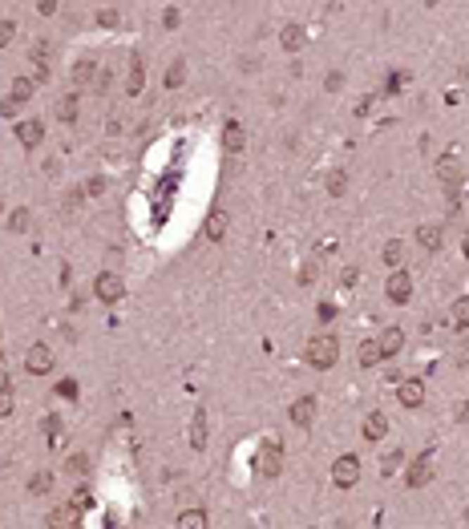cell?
Listing matches in <instances>:
<instances>
[{
  "label": "cell",
  "instance_id": "1",
  "mask_svg": "<svg viewBox=\"0 0 469 529\" xmlns=\"http://www.w3.org/2000/svg\"><path fill=\"white\" fill-rule=\"evenodd\" d=\"M304 360L311 364V368H332L340 360V344H336V336H311L307 339V348H304Z\"/></svg>",
  "mask_w": 469,
  "mask_h": 529
},
{
  "label": "cell",
  "instance_id": "2",
  "mask_svg": "<svg viewBox=\"0 0 469 529\" xmlns=\"http://www.w3.org/2000/svg\"><path fill=\"white\" fill-rule=\"evenodd\" d=\"M94 295L101 299V303H117L122 295H126V283H122V275L117 271H101L94 283Z\"/></svg>",
  "mask_w": 469,
  "mask_h": 529
},
{
  "label": "cell",
  "instance_id": "3",
  "mask_svg": "<svg viewBox=\"0 0 469 529\" xmlns=\"http://www.w3.org/2000/svg\"><path fill=\"white\" fill-rule=\"evenodd\" d=\"M332 481L340 485V489H352L356 481H360V457H352V452H344L336 465H332Z\"/></svg>",
  "mask_w": 469,
  "mask_h": 529
},
{
  "label": "cell",
  "instance_id": "4",
  "mask_svg": "<svg viewBox=\"0 0 469 529\" xmlns=\"http://www.w3.org/2000/svg\"><path fill=\"white\" fill-rule=\"evenodd\" d=\"M385 295H388V303H409V295H413V279H409V271H392L388 275Z\"/></svg>",
  "mask_w": 469,
  "mask_h": 529
},
{
  "label": "cell",
  "instance_id": "5",
  "mask_svg": "<svg viewBox=\"0 0 469 529\" xmlns=\"http://www.w3.org/2000/svg\"><path fill=\"white\" fill-rule=\"evenodd\" d=\"M25 368H29L32 376H49V372H53V352H49L45 344H32L29 352H25Z\"/></svg>",
  "mask_w": 469,
  "mask_h": 529
},
{
  "label": "cell",
  "instance_id": "6",
  "mask_svg": "<svg viewBox=\"0 0 469 529\" xmlns=\"http://www.w3.org/2000/svg\"><path fill=\"white\" fill-rule=\"evenodd\" d=\"M437 178H441V186H445L449 198H453L457 186H461V162H457V158H441V162H437Z\"/></svg>",
  "mask_w": 469,
  "mask_h": 529
},
{
  "label": "cell",
  "instance_id": "7",
  "mask_svg": "<svg viewBox=\"0 0 469 529\" xmlns=\"http://www.w3.org/2000/svg\"><path fill=\"white\" fill-rule=\"evenodd\" d=\"M81 525V509L77 505H57L49 514V529H77Z\"/></svg>",
  "mask_w": 469,
  "mask_h": 529
},
{
  "label": "cell",
  "instance_id": "8",
  "mask_svg": "<svg viewBox=\"0 0 469 529\" xmlns=\"http://www.w3.org/2000/svg\"><path fill=\"white\" fill-rule=\"evenodd\" d=\"M16 142L25 145V150H37V145L45 142V126L41 122H20L16 126Z\"/></svg>",
  "mask_w": 469,
  "mask_h": 529
},
{
  "label": "cell",
  "instance_id": "9",
  "mask_svg": "<svg viewBox=\"0 0 469 529\" xmlns=\"http://www.w3.org/2000/svg\"><path fill=\"white\" fill-rule=\"evenodd\" d=\"M311 420H316V396H304V400L291 404V424L295 429H311Z\"/></svg>",
  "mask_w": 469,
  "mask_h": 529
},
{
  "label": "cell",
  "instance_id": "10",
  "mask_svg": "<svg viewBox=\"0 0 469 529\" xmlns=\"http://www.w3.org/2000/svg\"><path fill=\"white\" fill-rule=\"evenodd\" d=\"M279 469H283V452H279V445H267L259 452V473L263 477H279Z\"/></svg>",
  "mask_w": 469,
  "mask_h": 529
},
{
  "label": "cell",
  "instance_id": "11",
  "mask_svg": "<svg viewBox=\"0 0 469 529\" xmlns=\"http://www.w3.org/2000/svg\"><path fill=\"white\" fill-rule=\"evenodd\" d=\"M397 396H401L404 408H420V404H425V384H420V380H404Z\"/></svg>",
  "mask_w": 469,
  "mask_h": 529
},
{
  "label": "cell",
  "instance_id": "12",
  "mask_svg": "<svg viewBox=\"0 0 469 529\" xmlns=\"http://www.w3.org/2000/svg\"><path fill=\"white\" fill-rule=\"evenodd\" d=\"M226 226H231L226 210H210V214H207V239H210V242L226 239Z\"/></svg>",
  "mask_w": 469,
  "mask_h": 529
},
{
  "label": "cell",
  "instance_id": "13",
  "mask_svg": "<svg viewBox=\"0 0 469 529\" xmlns=\"http://www.w3.org/2000/svg\"><path fill=\"white\" fill-rule=\"evenodd\" d=\"M429 477H433V461H429V452H425V457H417V461H413V469H409V485H413V489H420Z\"/></svg>",
  "mask_w": 469,
  "mask_h": 529
},
{
  "label": "cell",
  "instance_id": "14",
  "mask_svg": "<svg viewBox=\"0 0 469 529\" xmlns=\"http://www.w3.org/2000/svg\"><path fill=\"white\" fill-rule=\"evenodd\" d=\"M376 344H380V355H397L401 352V344H404V332L401 327H388V332H380V339H376Z\"/></svg>",
  "mask_w": 469,
  "mask_h": 529
},
{
  "label": "cell",
  "instance_id": "15",
  "mask_svg": "<svg viewBox=\"0 0 469 529\" xmlns=\"http://www.w3.org/2000/svg\"><path fill=\"white\" fill-rule=\"evenodd\" d=\"M223 145H226V150H235V154H243V145H247V133H243L239 122H226V126H223Z\"/></svg>",
  "mask_w": 469,
  "mask_h": 529
},
{
  "label": "cell",
  "instance_id": "16",
  "mask_svg": "<svg viewBox=\"0 0 469 529\" xmlns=\"http://www.w3.org/2000/svg\"><path fill=\"white\" fill-rule=\"evenodd\" d=\"M385 433H388V417L385 412H368V417H364V436H368V440H380Z\"/></svg>",
  "mask_w": 469,
  "mask_h": 529
},
{
  "label": "cell",
  "instance_id": "17",
  "mask_svg": "<svg viewBox=\"0 0 469 529\" xmlns=\"http://www.w3.org/2000/svg\"><path fill=\"white\" fill-rule=\"evenodd\" d=\"M174 529H207V514H203V509H182Z\"/></svg>",
  "mask_w": 469,
  "mask_h": 529
},
{
  "label": "cell",
  "instance_id": "18",
  "mask_svg": "<svg viewBox=\"0 0 469 529\" xmlns=\"http://www.w3.org/2000/svg\"><path fill=\"white\" fill-rule=\"evenodd\" d=\"M279 41H283V48H288V53H300V45H304V29H300V25H283Z\"/></svg>",
  "mask_w": 469,
  "mask_h": 529
},
{
  "label": "cell",
  "instance_id": "19",
  "mask_svg": "<svg viewBox=\"0 0 469 529\" xmlns=\"http://www.w3.org/2000/svg\"><path fill=\"white\" fill-rule=\"evenodd\" d=\"M385 355H380V344L368 339V344H360V368H372V364H380Z\"/></svg>",
  "mask_w": 469,
  "mask_h": 529
},
{
  "label": "cell",
  "instance_id": "20",
  "mask_svg": "<svg viewBox=\"0 0 469 529\" xmlns=\"http://www.w3.org/2000/svg\"><path fill=\"white\" fill-rule=\"evenodd\" d=\"M191 445L194 449L207 445V417H203V412H194V420H191Z\"/></svg>",
  "mask_w": 469,
  "mask_h": 529
},
{
  "label": "cell",
  "instance_id": "21",
  "mask_svg": "<svg viewBox=\"0 0 469 529\" xmlns=\"http://www.w3.org/2000/svg\"><path fill=\"white\" fill-rule=\"evenodd\" d=\"M417 239L425 251H437L441 247V226H417Z\"/></svg>",
  "mask_w": 469,
  "mask_h": 529
},
{
  "label": "cell",
  "instance_id": "22",
  "mask_svg": "<svg viewBox=\"0 0 469 529\" xmlns=\"http://www.w3.org/2000/svg\"><path fill=\"white\" fill-rule=\"evenodd\" d=\"M401 259H404V242L401 239H388L385 242V263L397 271V267H401Z\"/></svg>",
  "mask_w": 469,
  "mask_h": 529
},
{
  "label": "cell",
  "instance_id": "23",
  "mask_svg": "<svg viewBox=\"0 0 469 529\" xmlns=\"http://www.w3.org/2000/svg\"><path fill=\"white\" fill-rule=\"evenodd\" d=\"M57 117L61 122H77V97H61L57 101Z\"/></svg>",
  "mask_w": 469,
  "mask_h": 529
},
{
  "label": "cell",
  "instance_id": "24",
  "mask_svg": "<svg viewBox=\"0 0 469 529\" xmlns=\"http://www.w3.org/2000/svg\"><path fill=\"white\" fill-rule=\"evenodd\" d=\"M182 81H186V65H182V61H174L170 69H166V89H178Z\"/></svg>",
  "mask_w": 469,
  "mask_h": 529
},
{
  "label": "cell",
  "instance_id": "25",
  "mask_svg": "<svg viewBox=\"0 0 469 529\" xmlns=\"http://www.w3.org/2000/svg\"><path fill=\"white\" fill-rule=\"evenodd\" d=\"M49 489H53V477H49V473H32L29 477V493L41 497V493H49Z\"/></svg>",
  "mask_w": 469,
  "mask_h": 529
},
{
  "label": "cell",
  "instance_id": "26",
  "mask_svg": "<svg viewBox=\"0 0 469 529\" xmlns=\"http://www.w3.org/2000/svg\"><path fill=\"white\" fill-rule=\"evenodd\" d=\"M29 97H32V81L20 77V81L13 85V97H8V101H13V105H20V101H29Z\"/></svg>",
  "mask_w": 469,
  "mask_h": 529
},
{
  "label": "cell",
  "instance_id": "27",
  "mask_svg": "<svg viewBox=\"0 0 469 529\" xmlns=\"http://www.w3.org/2000/svg\"><path fill=\"white\" fill-rule=\"evenodd\" d=\"M94 73H97L94 61H77V69H73V81H77V85H89V81H94Z\"/></svg>",
  "mask_w": 469,
  "mask_h": 529
},
{
  "label": "cell",
  "instance_id": "28",
  "mask_svg": "<svg viewBox=\"0 0 469 529\" xmlns=\"http://www.w3.org/2000/svg\"><path fill=\"white\" fill-rule=\"evenodd\" d=\"M344 190H348V174H344V170H332V178H328V194H336L340 198Z\"/></svg>",
  "mask_w": 469,
  "mask_h": 529
},
{
  "label": "cell",
  "instance_id": "29",
  "mask_svg": "<svg viewBox=\"0 0 469 529\" xmlns=\"http://www.w3.org/2000/svg\"><path fill=\"white\" fill-rule=\"evenodd\" d=\"M142 81H146V69H142V61L134 57V65H129V93H138V89H142Z\"/></svg>",
  "mask_w": 469,
  "mask_h": 529
},
{
  "label": "cell",
  "instance_id": "30",
  "mask_svg": "<svg viewBox=\"0 0 469 529\" xmlns=\"http://www.w3.org/2000/svg\"><path fill=\"white\" fill-rule=\"evenodd\" d=\"M453 320H457V327H469V299H457V307H453Z\"/></svg>",
  "mask_w": 469,
  "mask_h": 529
},
{
  "label": "cell",
  "instance_id": "31",
  "mask_svg": "<svg viewBox=\"0 0 469 529\" xmlns=\"http://www.w3.org/2000/svg\"><path fill=\"white\" fill-rule=\"evenodd\" d=\"M13 37H16V25H13V20H0V48L8 45Z\"/></svg>",
  "mask_w": 469,
  "mask_h": 529
},
{
  "label": "cell",
  "instance_id": "32",
  "mask_svg": "<svg viewBox=\"0 0 469 529\" xmlns=\"http://www.w3.org/2000/svg\"><path fill=\"white\" fill-rule=\"evenodd\" d=\"M401 461H404V452H401V449H397V452H385V473H392V469L401 465Z\"/></svg>",
  "mask_w": 469,
  "mask_h": 529
},
{
  "label": "cell",
  "instance_id": "33",
  "mask_svg": "<svg viewBox=\"0 0 469 529\" xmlns=\"http://www.w3.org/2000/svg\"><path fill=\"white\" fill-rule=\"evenodd\" d=\"M29 226V210H13V230H25Z\"/></svg>",
  "mask_w": 469,
  "mask_h": 529
},
{
  "label": "cell",
  "instance_id": "34",
  "mask_svg": "<svg viewBox=\"0 0 469 529\" xmlns=\"http://www.w3.org/2000/svg\"><path fill=\"white\" fill-rule=\"evenodd\" d=\"M97 25H117V13H113V8H101V13H97Z\"/></svg>",
  "mask_w": 469,
  "mask_h": 529
},
{
  "label": "cell",
  "instance_id": "35",
  "mask_svg": "<svg viewBox=\"0 0 469 529\" xmlns=\"http://www.w3.org/2000/svg\"><path fill=\"white\" fill-rule=\"evenodd\" d=\"M69 469H73V473H85V469H89V461L77 452V457H69Z\"/></svg>",
  "mask_w": 469,
  "mask_h": 529
},
{
  "label": "cell",
  "instance_id": "36",
  "mask_svg": "<svg viewBox=\"0 0 469 529\" xmlns=\"http://www.w3.org/2000/svg\"><path fill=\"white\" fill-rule=\"evenodd\" d=\"M323 85H328V93H332V89H340V85H344V73H328V81H323Z\"/></svg>",
  "mask_w": 469,
  "mask_h": 529
},
{
  "label": "cell",
  "instance_id": "37",
  "mask_svg": "<svg viewBox=\"0 0 469 529\" xmlns=\"http://www.w3.org/2000/svg\"><path fill=\"white\" fill-rule=\"evenodd\" d=\"M13 412V400H8V392H0V420Z\"/></svg>",
  "mask_w": 469,
  "mask_h": 529
},
{
  "label": "cell",
  "instance_id": "38",
  "mask_svg": "<svg viewBox=\"0 0 469 529\" xmlns=\"http://www.w3.org/2000/svg\"><path fill=\"white\" fill-rule=\"evenodd\" d=\"M0 392H8V364H4V355H0Z\"/></svg>",
  "mask_w": 469,
  "mask_h": 529
},
{
  "label": "cell",
  "instance_id": "39",
  "mask_svg": "<svg viewBox=\"0 0 469 529\" xmlns=\"http://www.w3.org/2000/svg\"><path fill=\"white\" fill-rule=\"evenodd\" d=\"M162 25H166V29H174V25H178V8H166V16H162Z\"/></svg>",
  "mask_w": 469,
  "mask_h": 529
},
{
  "label": "cell",
  "instance_id": "40",
  "mask_svg": "<svg viewBox=\"0 0 469 529\" xmlns=\"http://www.w3.org/2000/svg\"><path fill=\"white\" fill-rule=\"evenodd\" d=\"M465 259H469V239H465Z\"/></svg>",
  "mask_w": 469,
  "mask_h": 529
}]
</instances>
